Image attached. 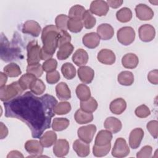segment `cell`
Returning <instances> with one entry per match:
<instances>
[{
    "instance_id": "cell-9",
    "label": "cell",
    "mask_w": 158,
    "mask_h": 158,
    "mask_svg": "<svg viewBox=\"0 0 158 158\" xmlns=\"http://www.w3.org/2000/svg\"><path fill=\"white\" fill-rule=\"evenodd\" d=\"M109 10L107 2L102 0H96L91 2L89 10L92 14L101 17L106 15Z\"/></svg>"
},
{
    "instance_id": "cell-25",
    "label": "cell",
    "mask_w": 158,
    "mask_h": 158,
    "mask_svg": "<svg viewBox=\"0 0 158 158\" xmlns=\"http://www.w3.org/2000/svg\"><path fill=\"white\" fill-rule=\"evenodd\" d=\"M112 139V134L109 131L102 130H100L97 134L94 144L98 146H104L110 143Z\"/></svg>"
},
{
    "instance_id": "cell-42",
    "label": "cell",
    "mask_w": 158,
    "mask_h": 158,
    "mask_svg": "<svg viewBox=\"0 0 158 158\" xmlns=\"http://www.w3.org/2000/svg\"><path fill=\"white\" fill-rule=\"evenodd\" d=\"M110 148V143L104 146H98L94 144L93 148V153L96 157H103L106 156L109 152Z\"/></svg>"
},
{
    "instance_id": "cell-18",
    "label": "cell",
    "mask_w": 158,
    "mask_h": 158,
    "mask_svg": "<svg viewBox=\"0 0 158 158\" xmlns=\"http://www.w3.org/2000/svg\"><path fill=\"white\" fill-rule=\"evenodd\" d=\"M97 34L103 40L111 39L114 34L113 27L109 23H102L97 27Z\"/></svg>"
},
{
    "instance_id": "cell-26",
    "label": "cell",
    "mask_w": 158,
    "mask_h": 158,
    "mask_svg": "<svg viewBox=\"0 0 158 158\" xmlns=\"http://www.w3.org/2000/svg\"><path fill=\"white\" fill-rule=\"evenodd\" d=\"M138 63V57L133 53L126 54L122 59V65L127 69H135L137 67Z\"/></svg>"
},
{
    "instance_id": "cell-36",
    "label": "cell",
    "mask_w": 158,
    "mask_h": 158,
    "mask_svg": "<svg viewBox=\"0 0 158 158\" xmlns=\"http://www.w3.org/2000/svg\"><path fill=\"white\" fill-rule=\"evenodd\" d=\"M83 26L86 29H91L94 27L96 23V18L89 10H86L81 19Z\"/></svg>"
},
{
    "instance_id": "cell-31",
    "label": "cell",
    "mask_w": 158,
    "mask_h": 158,
    "mask_svg": "<svg viewBox=\"0 0 158 158\" xmlns=\"http://www.w3.org/2000/svg\"><path fill=\"white\" fill-rule=\"evenodd\" d=\"M76 94L81 101L88 100L91 97L89 88L85 84H80L76 88Z\"/></svg>"
},
{
    "instance_id": "cell-5",
    "label": "cell",
    "mask_w": 158,
    "mask_h": 158,
    "mask_svg": "<svg viewBox=\"0 0 158 158\" xmlns=\"http://www.w3.org/2000/svg\"><path fill=\"white\" fill-rule=\"evenodd\" d=\"M27 63L28 65L38 64L41 60L40 52L41 48L38 44L37 41L33 40L30 41L27 46Z\"/></svg>"
},
{
    "instance_id": "cell-19",
    "label": "cell",
    "mask_w": 158,
    "mask_h": 158,
    "mask_svg": "<svg viewBox=\"0 0 158 158\" xmlns=\"http://www.w3.org/2000/svg\"><path fill=\"white\" fill-rule=\"evenodd\" d=\"M104 128L112 133H117L122 129V122L118 118L114 117H107L104 123Z\"/></svg>"
},
{
    "instance_id": "cell-53",
    "label": "cell",
    "mask_w": 158,
    "mask_h": 158,
    "mask_svg": "<svg viewBox=\"0 0 158 158\" xmlns=\"http://www.w3.org/2000/svg\"><path fill=\"white\" fill-rule=\"evenodd\" d=\"M123 1L122 0H108L107 3L109 6L114 9H117L122 6Z\"/></svg>"
},
{
    "instance_id": "cell-40",
    "label": "cell",
    "mask_w": 158,
    "mask_h": 158,
    "mask_svg": "<svg viewBox=\"0 0 158 158\" xmlns=\"http://www.w3.org/2000/svg\"><path fill=\"white\" fill-rule=\"evenodd\" d=\"M36 78L35 76L31 73H27L21 76L19 78L18 82L21 86V88L23 89V91L29 89L31 83Z\"/></svg>"
},
{
    "instance_id": "cell-4",
    "label": "cell",
    "mask_w": 158,
    "mask_h": 158,
    "mask_svg": "<svg viewBox=\"0 0 158 158\" xmlns=\"http://www.w3.org/2000/svg\"><path fill=\"white\" fill-rule=\"evenodd\" d=\"M23 89L18 81H14L8 85L0 88V99L2 102L9 101L22 94Z\"/></svg>"
},
{
    "instance_id": "cell-1",
    "label": "cell",
    "mask_w": 158,
    "mask_h": 158,
    "mask_svg": "<svg viewBox=\"0 0 158 158\" xmlns=\"http://www.w3.org/2000/svg\"><path fill=\"white\" fill-rule=\"evenodd\" d=\"M57 104L52 95L45 94L38 97L27 91L9 101L4 102L5 116L17 118L30 128L34 138L41 136L44 130L49 128L54 116V109Z\"/></svg>"
},
{
    "instance_id": "cell-45",
    "label": "cell",
    "mask_w": 158,
    "mask_h": 158,
    "mask_svg": "<svg viewBox=\"0 0 158 158\" xmlns=\"http://www.w3.org/2000/svg\"><path fill=\"white\" fill-rule=\"evenodd\" d=\"M26 70L27 73H31L35 76L36 78L41 77L44 71L42 65L40 63L32 65H28Z\"/></svg>"
},
{
    "instance_id": "cell-27",
    "label": "cell",
    "mask_w": 158,
    "mask_h": 158,
    "mask_svg": "<svg viewBox=\"0 0 158 158\" xmlns=\"http://www.w3.org/2000/svg\"><path fill=\"white\" fill-rule=\"evenodd\" d=\"M57 141L56 133L51 130L45 132L40 139V142L44 148H49L55 144Z\"/></svg>"
},
{
    "instance_id": "cell-14",
    "label": "cell",
    "mask_w": 158,
    "mask_h": 158,
    "mask_svg": "<svg viewBox=\"0 0 158 158\" xmlns=\"http://www.w3.org/2000/svg\"><path fill=\"white\" fill-rule=\"evenodd\" d=\"M144 131L141 128H136L133 129L130 133L129 145L132 149H137L143 138Z\"/></svg>"
},
{
    "instance_id": "cell-8",
    "label": "cell",
    "mask_w": 158,
    "mask_h": 158,
    "mask_svg": "<svg viewBox=\"0 0 158 158\" xmlns=\"http://www.w3.org/2000/svg\"><path fill=\"white\" fill-rule=\"evenodd\" d=\"M96 129V127L93 124L81 127L77 130L78 136L83 141L89 143L93 140Z\"/></svg>"
},
{
    "instance_id": "cell-56",
    "label": "cell",
    "mask_w": 158,
    "mask_h": 158,
    "mask_svg": "<svg viewBox=\"0 0 158 158\" xmlns=\"http://www.w3.org/2000/svg\"><path fill=\"white\" fill-rule=\"evenodd\" d=\"M0 77H1L0 86L2 87V86H5V84L6 83V82L7 81V75L2 72H0Z\"/></svg>"
},
{
    "instance_id": "cell-20",
    "label": "cell",
    "mask_w": 158,
    "mask_h": 158,
    "mask_svg": "<svg viewBox=\"0 0 158 158\" xmlns=\"http://www.w3.org/2000/svg\"><path fill=\"white\" fill-rule=\"evenodd\" d=\"M83 44L88 48L94 49L100 43V38L95 32H91L85 34L82 38Z\"/></svg>"
},
{
    "instance_id": "cell-34",
    "label": "cell",
    "mask_w": 158,
    "mask_h": 158,
    "mask_svg": "<svg viewBox=\"0 0 158 158\" xmlns=\"http://www.w3.org/2000/svg\"><path fill=\"white\" fill-rule=\"evenodd\" d=\"M70 121L66 118H55L52 123V128L56 131H60L65 130L69 125Z\"/></svg>"
},
{
    "instance_id": "cell-38",
    "label": "cell",
    "mask_w": 158,
    "mask_h": 158,
    "mask_svg": "<svg viewBox=\"0 0 158 158\" xmlns=\"http://www.w3.org/2000/svg\"><path fill=\"white\" fill-rule=\"evenodd\" d=\"M116 17L120 22H128L132 18V12L130 8L123 7L117 12Z\"/></svg>"
},
{
    "instance_id": "cell-50",
    "label": "cell",
    "mask_w": 158,
    "mask_h": 158,
    "mask_svg": "<svg viewBox=\"0 0 158 158\" xmlns=\"http://www.w3.org/2000/svg\"><path fill=\"white\" fill-rule=\"evenodd\" d=\"M60 78L59 72L57 70H54L51 72H48L46 76V81L49 84H54L57 83Z\"/></svg>"
},
{
    "instance_id": "cell-44",
    "label": "cell",
    "mask_w": 158,
    "mask_h": 158,
    "mask_svg": "<svg viewBox=\"0 0 158 158\" xmlns=\"http://www.w3.org/2000/svg\"><path fill=\"white\" fill-rule=\"evenodd\" d=\"M69 19V16L65 14L58 15L55 19L56 26L61 30L67 31V22Z\"/></svg>"
},
{
    "instance_id": "cell-37",
    "label": "cell",
    "mask_w": 158,
    "mask_h": 158,
    "mask_svg": "<svg viewBox=\"0 0 158 158\" xmlns=\"http://www.w3.org/2000/svg\"><path fill=\"white\" fill-rule=\"evenodd\" d=\"M29 89L33 94L36 95H41L44 92L46 86L41 80L36 78L31 83Z\"/></svg>"
},
{
    "instance_id": "cell-47",
    "label": "cell",
    "mask_w": 158,
    "mask_h": 158,
    "mask_svg": "<svg viewBox=\"0 0 158 158\" xmlns=\"http://www.w3.org/2000/svg\"><path fill=\"white\" fill-rule=\"evenodd\" d=\"M135 114L139 118H146L151 114V111L147 106L142 104L136 108Z\"/></svg>"
},
{
    "instance_id": "cell-49",
    "label": "cell",
    "mask_w": 158,
    "mask_h": 158,
    "mask_svg": "<svg viewBox=\"0 0 158 158\" xmlns=\"http://www.w3.org/2000/svg\"><path fill=\"white\" fill-rule=\"evenodd\" d=\"M152 148L151 146L146 145L143 146L139 151L136 154V157L138 158H149L152 156Z\"/></svg>"
},
{
    "instance_id": "cell-32",
    "label": "cell",
    "mask_w": 158,
    "mask_h": 158,
    "mask_svg": "<svg viewBox=\"0 0 158 158\" xmlns=\"http://www.w3.org/2000/svg\"><path fill=\"white\" fill-rule=\"evenodd\" d=\"M63 76L67 80L73 79L76 75V69L73 64L69 62L64 63L61 67Z\"/></svg>"
},
{
    "instance_id": "cell-54",
    "label": "cell",
    "mask_w": 158,
    "mask_h": 158,
    "mask_svg": "<svg viewBox=\"0 0 158 158\" xmlns=\"http://www.w3.org/2000/svg\"><path fill=\"white\" fill-rule=\"evenodd\" d=\"M0 131H1V139L5 138L8 135V129L7 127L4 125L2 122L0 123Z\"/></svg>"
},
{
    "instance_id": "cell-24",
    "label": "cell",
    "mask_w": 158,
    "mask_h": 158,
    "mask_svg": "<svg viewBox=\"0 0 158 158\" xmlns=\"http://www.w3.org/2000/svg\"><path fill=\"white\" fill-rule=\"evenodd\" d=\"M127 107L126 101L121 98H118L113 100L109 106V109L111 112L116 115L122 114Z\"/></svg>"
},
{
    "instance_id": "cell-33",
    "label": "cell",
    "mask_w": 158,
    "mask_h": 158,
    "mask_svg": "<svg viewBox=\"0 0 158 158\" xmlns=\"http://www.w3.org/2000/svg\"><path fill=\"white\" fill-rule=\"evenodd\" d=\"M3 70L4 73L9 77H17L22 73L20 67L15 63L7 64L4 67Z\"/></svg>"
},
{
    "instance_id": "cell-51",
    "label": "cell",
    "mask_w": 158,
    "mask_h": 158,
    "mask_svg": "<svg viewBox=\"0 0 158 158\" xmlns=\"http://www.w3.org/2000/svg\"><path fill=\"white\" fill-rule=\"evenodd\" d=\"M71 41V36L69 34V33L67 31H63L62 30L59 39V44H58V48L60 47L62 45L70 43Z\"/></svg>"
},
{
    "instance_id": "cell-43",
    "label": "cell",
    "mask_w": 158,
    "mask_h": 158,
    "mask_svg": "<svg viewBox=\"0 0 158 158\" xmlns=\"http://www.w3.org/2000/svg\"><path fill=\"white\" fill-rule=\"evenodd\" d=\"M71 110V105L69 102L62 101L57 103L54 109V112L57 115H65Z\"/></svg>"
},
{
    "instance_id": "cell-12",
    "label": "cell",
    "mask_w": 158,
    "mask_h": 158,
    "mask_svg": "<svg viewBox=\"0 0 158 158\" xmlns=\"http://www.w3.org/2000/svg\"><path fill=\"white\" fill-rule=\"evenodd\" d=\"M137 18L141 20H150L154 17V12L151 7L145 4H139L135 7Z\"/></svg>"
},
{
    "instance_id": "cell-30",
    "label": "cell",
    "mask_w": 158,
    "mask_h": 158,
    "mask_svg": "<svg viewBox=\"0 0 158 158\" xmlns=\"http://www.w3.org/2000/svg\"><path fill=\"white\" fill-rule=\"evenodd\" d=\"M117 80L121 85L130 86L134 82V76L130 71H123L118 75Z\"/></svg>"
},
{
    "instance_id": "cell-39",
    "label": "cell",
    "mask_w": 158,
    "mask_h": 158,
    "mask_svg": "<svg viewBox=\"0 0 158 158\" xmlns=\"http://www.w3.org/2000/svg\"><path fill=\"white\" fill-rule=\"evenodd\" d=\"M85 8L79 4L74 5L69 11V17L70 19H77L81 20L85 12Z\"/></svg>"
},
{
    "instance_id": "cell-3",
    "label": "cell",
    "mask_w": 158,
    "mask_h": 158,
    "mask_svg": "<svg viewBox=\"0 0 158 158\" xmlns=\"http://www.w3.org/2000/svg\"><path fill=\"white\" fill-rule=\"evenodd\" d=\"M22 50L17 42H10L2 33L1 35V59L4 62H10L20 57Z\"/></svg>"
},
{
    "instance_id": "cell-29",
    "label": "cell",
    "mask_w": 158,
    "mask_h": 158,
    "mask_svg": "<svg viewBox=\"0 0 158 158\" xmlns=\"http://www.w3.org/2000/svg\"><path fill=\"white\" fill-rule=\"evenodd\" d=\"M73 49L74 47L70 43L62 45L59 48V50L57 52V59L60 60L67 59L72 53Z\"/></svg>"
},
{
    "instance_id": "cell-55",
    "label": "cell",
    "mask_w": 158,
    "mask_h": 158,
    "mask_svg": "<svg viewBox=\"0 0 158 158\" xmlns=\"http://www.w3.org/2000/svg\"><path fill=\"white\" fill-rule=\"evenodd\" d=\"M7 158H10V157H22V158H23V156L20 152L15 150V151H11L10 152H9L7 156Z\"/></svg>"
},
{
    "instance_id": "cell-7",
    "label": "cell",
    "mask_w": 158,
    "mask_h": 158,
    "mask_svg": "<svg viewBox=\"0 0 158 158\" xmlns=\"http://www.w3.org/2000/svg\"><path fill=\"white\" fill-rule=\"evenodd\" d=\"M112 155L115 157H124L130 153V148L123 138H117L112 150Z\"/></svg>"
},
{
    "instance_id": "cell-13",
    "label": "cell",
    "mask_w": 158,
    "mask_h": 158,
    "mask_svg": "<svg viewBox=\"0 0 158 158\" xmlns=\"http://www.w3.org/2000/svg\"><path fill=\"white\" fill-rule=\"evenodd\" d=\"M41 28L40 24L35 20H27L22 25V31L23 33L31 35L34 37H37L40 34Z\"/></svg>"
},
{
    "instance_id": "cell-2",
    "label": "cell",
    "mask_w": 158,
    "mask_h": 158,
    "mask_svg": "<svg viewBox=\"0 0 158 158\" xmlns=\"http://www.w3.org/2000/svg\"><path fill=\"white\" fill-rule=\"evenodd\" d=\"M61 31V30L53 25H47L43 29L41 40L43 46L40 52L41 60H46L53 56L57 48H58Z\"/></svg>"
},
{
    "instance_id": "cell-10",
    "label": "cell",
    "mask_w": 158,
    "mask_h": 158,
    "mask_svg": "<svg viewBox=\"0 0 158 158\" xmlns=\"http://www.w3.org/2000/svg\"><path fill=\"white\" fill-rule=\"evenodd\" d=\"M43 146L37 140L30 139L28 140L25 144V150L31 156H29L28 157H41V154L43 152Z\"/></svg>"
},
{
    "instance_id": "cell-52",
    "label": "cell",
    "mask_w": 158,
    "mask_h": 158,
    "mask_svg": "<svg viewBox=\"0 0 158 158\" xmlns=\"http://www.w3.org/2000/svg\"><path fill=\"white\" fill-rule=\"evenodd\" d=\"M148 80L149 81L154 85L158 83V70L157 69L151 70L148 75Z\"/></svg>"
},
{
    "instance_id": "cell-21",
    "label": "cell",
    "mask_w": 158,
    "mask_h": 158,
    "mask_svg": "<svg viewBox=\"0 0 158 158\" xmlns=\"http://www.w3.org/2000/svg\"><path fill=\"white\" fill-rule=\"evenodd\" d=\"M73 149L79 157H86L89 154V143H86L80 139H76L73 142Z\"/></svg>"
},
{
    "instance_id": "cell-16",
    "label": "cell",
    "mask_w": 158,
    "mask_h": 158,
    "mask_svg": "<svg viewBox=\"0 0 158 158\" xmlns=\"http://www.w3.org/2000/svg\"><path fill=\"white\" fill-rule=\"evenodd\" d=\"M97 59L99 62L106 65L113 64L116 59L114 52L108 49H102L98 54Z\"/></svg>"
},
{
    "instance_id": "cell-35",
    "label": "cell",
    "mask_w": 158,
    "mask_h": 158,
    "mask_svg": "<svg viewBox=\"0 0 158 158\" xmlns=\"http://www.w3.org/2000/svg\"><path fill=\"white\" fill-rule=\"evenodd\" d=\"M80 108L85 112L92 113L98 108V102L94 98L90 97L88 100L80 102Z\"/></svg>"
},
{
    "instance_id": "cell-28",
    "label": "cell",
    "mask_w": 158,
    "mask_h": 158,
    "mask_svg": "<svg viewBox=\"0 0 158 158\" xmlns=\"http://www.w3.org/2000/svg\"><path fill=\"white\" fill-rule=\"evenodd\" d=\"M74 118L78 124H85L93 121V115L91 112H85L80 109L75 112Z\"/></svg>"
},
{
    "instance_id": "cell-48",
    "label": "cell",
    "mask_w": 158,
    "mask_h": 158,
    "mask_svg": "<svg viewBox=\"0 0 158 158\" xmlns=\"http://www.w3.org/2000/svg\"><path fill=\"white\" fill-rule=\"evenodd\" d=\"M146 128L149 133L154 139H157L158 135V122L157 120H151L146 125Z\"/></svg>"
},
{
    "instance_id": "cell-15",
    "label": "cell",
    "mask_w": 158,
    "mask_h": 158,
    "mask_svg": "<svg viewBox=\"0 0 158 158\" xmlns=\"http://www.w3.org/2000/svg\"><path fill=\"white\" fill-rule=\"evenodd\" d=\"M69 151V143L64 139H59L54 144L53 152L58 157H62L67 155Z\"/></svg>"
},
{
    "instance_id": "cell-41",
    "label": "cell",
    "mask_w": 158,
    "mask_h": 158,
    "mask_svg": "<svg viewBox=\"0 0 158 158\" xmlns=\"http://www.w3.org/2000/svg\"><path fill=\"white\" fill-rule=\"evenodd\" d=\"M83 27L82 20L77 19H70L67 22V28L72 33H78Z\"/></svg>"
},
{
    "instance_id": "cell-46",
    "label": "cell",
    "mask_w": 158,
    "mask_h": 158,
    "mask_svg": "<svg viewBox=\"0 0 158 158\" xmlns=\"http://www.w3.org/2000/svg\"><path fill=\"white\" fill-rule=\"evenodd\" d=\"M57 67V62L55 59H52V58H51L45 60L42 65L43 70L47 73L56 70Z\"/></svg>"
},
{
    "instance_id": "cell-6",
    "label": "cell",
    "mask_w": 158,
    "mask_h": 158,
    "mask_svg": "<svg viewBox=\"0 0 158 158\" xmlns=\"http://www.w3.org/2000/svg\"><path fill=\"white\" fill-rule=\"evenodd\" d=\"M117 38L120 43L124 46H128L134 41L135 31L131 27H123L117 31Z\"/></svg>"
},
{
    "instance_id": "cell-17",
    "label": "cell",
    "mask_w": 158,
    "mask_h": 158,
    "mask_svg": "<svg viewBox=\"0 0 158 158\" xmlns=\"http://www.w3.org/2000/svg\"><path fill=\"white\" fill-rule=\"evenodd\" d=\"M78 76L79 79L84 83H90L94 77V70L88 66H81L78 69Z\"/></svg>"
},
{
    "instance_id": "cell-22",
    "label": "cell",
    "mask_w": 158,
    "mask_h": 158,
    "mask_svg": "<svg viewBox=\"0 0 158 158\" xmlns=\"http://www.w3.org/2000/svg\"><path fill=\"white\" fill-rule=\"evenodd\" d=\"M88 54L87 52L83 49H78L73 54L72 59V61L77 66H84L88 61Z\"/></svg>"
},
{
    "instance_id": "cell-11",
    "label": "cell",
    "mask_w": 158,
    "mask_h": 158,
    "mask_svg": "<svg viewBox=\"0 0 158 158\" xmlns=\"http://www.w3.org/2000/svg\"><path fill=\"white\" fill-rule=\"evenodd\" d=\"M139 39L144 42L151 41L156 36V30L153 26L149 24L141 25L138 30Z\"/></svg>"
},
{
    "instance_id": "cell-23",
    "label": "cell",
    "mask_w": 158,
    "mask_h": 158,
    "mask_svg": "<svg viewBox=\"0 0 158 158\" xmlns=\"http://www.w3.org/2000/svg\"><path fill=\"white\" fill-rule=\"evenodd\" d=\"M56 93L57 97L62 101L68 100L71 98V91L65 82H60L56 85Z\"/></svg>"
}]
</instances>
